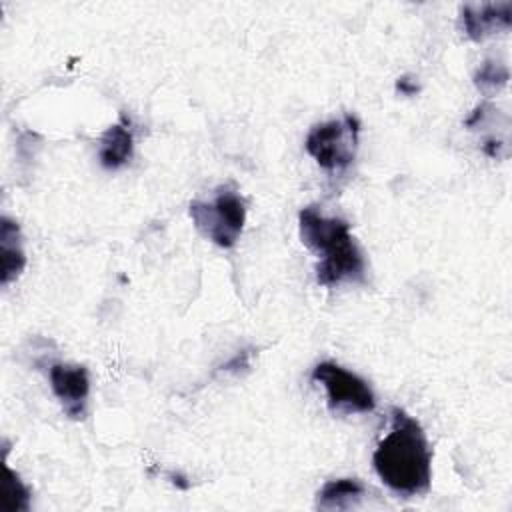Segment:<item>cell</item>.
Segmentation results:
<instances>
[{"mask_svg":"<svg viewBox=\"0 0 512 512\" xmlns=\"http://www.w3.org/2000/svg\"><path fill=\"white\" fill-rule=\"evenodd\" d=\"M50 388L62 410L72 420H82L86 416V404L90 396V374L84 366L72 364H50L48 368Z\"/></svg>","mask_w":512,"mask_h":512,"instance_id":"obj_6","label":"cell"},{"mask_svg":"<svg viewBox=\"0 0 512 512\" xmlns=\"http://www.w3.org/2000/svg\"><path fill=\"white\" fill-rule=\"evenodd\" d=\"M360 120L354 114H344L338 120H328L310 128L304 148L328 172L346 170L358 150Z\"/></svg>","mask_w":512,"mask_h":512,"instance_id":"obj_4","label":"cell"},{"mask_svg":"<svg viewBox=\"0 0 512 512\" xmlns=\"http://www.w3.org/2000/svg\"><path fill=\"white\" fill-rule=\"evenodd\" d=\"M366 488L360 480L356 478H338V480H328L316 498V506L320 510H348L356 508L358 502L362 500Z\"/></svg>","mask_w":512,"mask_h":512,"instance_id":"obj_10","label":"cell"},{"mask_svg":"<svg viewBox=\"0 0 512 512\" xmlns=\"http://www.w3.org/2000/svg\"><path fill=\"white\" fill-rule=\"evenodd\" d=\"M396 90L402 92V94H406V96H412V94L418 92V84L412 82L408 76H402V78H398V82H396Z\"/></svg>","mask_w":512,"mask_h":512,"instance_id":"obj_14","label":"cell"},{"mask_svg":"<svg viewBox=\"0 0 512 512\" xmlns=\"http://www.w3.org/2000/svg\"><path fill=\"white\" fill-rule=\"evenodd\" d=\"M372 464L380 480L398 496L426 494L432 480V452L420 422L402 408H392L390 430L378 442Z\"/></svg>","mask_w":512,"mask_h":512,"instance_id":"obj_1","label":"cell"},{"mask_svg":"<svg viewBox=\"0 0 512 512\" xmlns=\"http://www.w3.org/2000/svg\"><path fill=\"white\" fill-rule=\"evenodd\" d=\"M302 242L318 254L316 282L336 286L342 282H364L366 260L342 218H328L318 208L306 206L298 214Z\"/></svg>","mask_w":512,"mask_h":512,"instance_id":"obj_2","label":"cell"},{"mask_svg":"<svg viewBox=\"0 0 512 512\" xmlns=\"http://www.w3.org/2000/svg\"><path fill=\"white\" fill-rule=\"evenodd\" d=\"M134 134L130 122L122 118L118 124H112L100 138L98 160L106 170H118L132 158Z\"/></svg>","mask_w":512,"mask_h":512,"instance_id":"obj_9","label":"cell"},{"mask_svg":"<svg viewBox=\"0 0 512 512\" xmlns=\"http://www.w3.org/2000/svg\"><path fill=\"white\" fill-rule=\"evenodd\" d=\"M254 356V348H244L240 350L234 358H230L226 364L220 366V372H226V374H242L250 368V360Z\"/></svg>","mask_w":512,"mask_h":512,"instance_id":"obj_13","label":"cell"},{"mask_svg":"<svg viewBox=\"0 0 512 512\" xmlns=\"http://www.w3.org/2000/svg\"><path fill=\"white\" fill-rule=\"evenodd\" d=\"M188 212L202 236L220 248H232L246 222V200L238 190L220 186L212 200H194Z\"/></svg>","mask_w":512,"mask_h":512,"instance_id":"obj_3","label":"cell"},{"mask_svg":"<svg viewBox=\"0 0 512 512\" xmlns=\"http://www.w3.org/2000/svg\"><path fill=\"white\" fill-rule=\"evenodd\" d=\"M0 260H2L0 282L2 286H8L12 280H16L22 274L26 266L20 226L8 216L0 218Z\"/></svg>","mask_w":512,"mask_h":512,"instance_id":"obj_8","label":"cell"},{"mask_svg":"<svg viewBox=\"0 0 512 512\" xmlns=\"http://www.w3.org/2000/svg\"><path fill=\"white\" fill-rule=\"evenodd\" d=\"M6 508L10 510H28L30 508V490L26 484L14 474L12 470H6Z\"/></svg>","mask_w":512,"mask_h":512,"instance_id":"obj_12","label":"cell"},{"mask_svg":"<svg viewBox=\"0 0 512 512\" xmlns=\"http://www.w3.org/2000/svg\"><path fill=\"white\" fill-rule=\"evenodd\" d=\"M512 24V2L464 4L460 8V28L466 38L480 42Z\"/></svg>","mask_w":512,"mask_h":512,"instance_id":"obj_7","label":"cell"},{"mask_svg":"<svg viewBox=\"0 0 512 512\" xmlns=\"http://www.w3.org/2000/svg\"><path fill=\"white\" fill-rule=\"evenodd\" d=\"M508 78H510V72L506 64L498 60H484L474 74V84L482 94L494 96L508 84Z\"/></svg>","mask_w":512,"mask_h":512,"instance_id":"obj_11","label":"cell"},{"mask_svg":"<svg viewBox=\"0 0 512 512\" xmlns=\"http://www.w3.org/2000/svg\"><path fill=\"white\" fill-rule=\"evenodd\" d=\"M312 380L326 388L328 406L334 412H372L376 406L370 384L336 362L326 360L316 364L312 370Z\"/></svg>","mask_w":512,"mask_h":512,"instance_id":"obj_5","label":"cell"}]
</instances>
